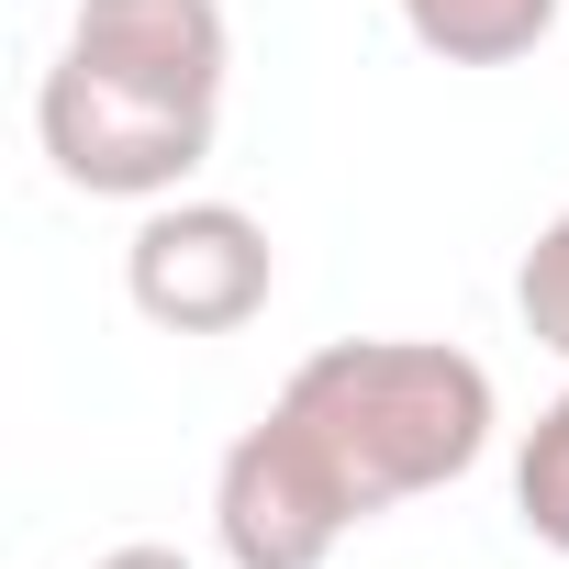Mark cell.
<instances>
[{"mask_svg": "<svg viewBox=\"0 0 569 569\" xmlns=\"http://www.w3.org/2000/svg\"><path fill=\"white\" fill-rule=\"evenodd\" d=\"M402 34L447 68H513L558 34V0H391Z\"/></svg>", "mask_w": 569, "mask_h": 569, "instance_id": "obj_6", "label": "cell"}, {"mask_svg": "<svg viewBox=\"0 0 569 569\" xmlns=\"http://www.w3.org/2000/svg\"><path fill=\"white\" fill-rule=\"evenodd\" d=\"M513 313H525V336H536L547 358H569V212L525 246V268H513Z\"/></svg>", "mask_w": 569, "mask_h": 569, "instance_id": "obj_8", "label": "cell"}, {"mask_svg": "<svg viewBox=\"0 0 569 569\" xmlns=\"http://www.w3.org/2000/svg\"><path fill=\"white\" fill-rule=\"evenodd\" d=\"M513 513H525L536 547L569 558V391H558V402L525 425V447H513Z\"/></svg>", "mask_w": 569, "mask_h": 569, "instance_id": "obj_7", "label": "cell"}, {"mask_svg": "<svg viewBox=\"0 0 569 569\" xmlns=\"http://www.w3.org/2000/svg\"><path fill=\"white\" fill-rule=\"evenodd\" d=\"M358 525L369 513H358L347 469L313 447V425L291 402H268L212 469V536H223L234 569H325Z\"/></svg>", "mask_w": 569, "mask_h": 569, "instance_id": "obj_3", "label": "cell"}, {"mask_svg": "<svg viewBox=\"0 0 569 569\" xmlns=\"http://www.w3.org/2000/svg\"><path fill=\"white\" fill-rule=\"evenodd\" d=\"M212 123H223V101H168L90 57H57L34 90V134H46L57 179L90 201H179V179L212 157Z\"/></svg>", "mask_w": 569, "mask_h": 569, "instance_id": "obj_2", "label": "cell"}, {"mask_svg": "<svg viewBox=\"0 0 569 569\" xmlns=\"http://www.w3.org/2000/svg\"><path fill=\"white\" fill-rule=\"evenodd\" d=\"M279 402H291L313 425V447L347 469L358 513L425 502V491L469 480L480 447H491V369L469 347H436V336H347V347H313Z\"/></svg>", "mask_w": 569, "mask_h": 569, "instance_id": "obj_1", "label": "cell"}, {"mask_svg": "<svg viewBox=\"0 0 569 569\" xmlns=\"http://www.w3.org/2000/svg\"><path fill=\"white\" fill-rule=\"evenodd\" d=\"M123 291H134V313L168 325V336H234V325H257L268 291H279V246H268L257 212L179 190V201H146V223H134V246H123Z\"/></svg>", "mask_w": 569, "mask_h": 569, "instance_id": "obj_4", "label": "cell"}, {"mask_svg": "<svg viewBox=\"0 0 569 569\" xmlns=\"http://www.w3.org/2000/svg\"><path fill=\"white\" fill-rule=\"evenodd\" d=\"M68 57H90L134 90H168V101H223L234 23H223V0H79Z\"/></svg>", "mask_w": 569, "mask_h": 569, "instance_id": "obj_5", "label": "cell"}, {"mask_svg": "<svg viewBox=\"0 0 569 569\" xmlns=\"http://www.w3.org/2000/svg\"><path fill=\"white\" fill-rule=\"evenodd\" d=\"M90 569H201V558H179V547H112V558H90Z\"/></svg>", "mask_w": 569, "mask_h": 569, "instance_id": "obj_9", "label": "cell"}]
</instances>
